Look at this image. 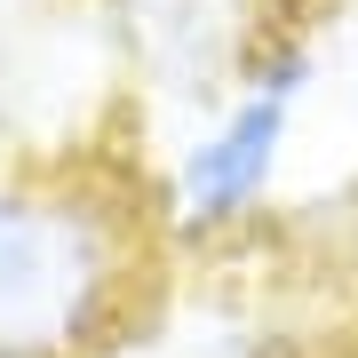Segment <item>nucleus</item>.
Segmentation results:
<instances>
[{
  "instance_id": "4",
  "label": "nucleus",
  "mask_w": 358,
  "mask_h": 358,
  "mask_svg": "<svg viewBox=\"0 0 358 358\" xmlns=\"http://www.w3.org/2000/svg\"><path fill=\"white\" fill-rule=\"evenodd\" d=\"M24 112H32V72L16 48V24L0 16V159H16V143H24Z\"/></svg>"
},
{
  "instance_id": "3",
  "label": "nucleus",
  "mask_w": 358,
  "mask_h": 358,
  "mask_svg": "<svg viewBox=\"0 0 358 358\" xmlns=\"http://www.w3.org/2000/svg\"><path fill=\"white\" fill-rule=\"evenodd\" d=\"M96 24L136 112L192 128L303 16L294 0H96Z\"/></svg>"
},
{
  "instance_id": "1",
  "label": "nucleus",
  "mask_w": 358,
  "mask_h": 358,
  "mask_svg": "<svg viewBox=\"0 0 358 358\" xmlns=\"http://www.w3.org/2000/svg\"><path fill=\"white\" fill-rule=\"evenodd\" d=\"M159 176L96 143L0 176V358H120L167 294Z\"/></svg>"
},
{
  "instance_id": "2",
  "label": "nucleus",
  "mask_w": 358,
  "mask_h": 358,
  "mask_svg": "<svg viewBox=\"0 0 358 358\" xmlns=\"http://www.w3.org/2000/svg\"><path fill=\"white\" fill-rule=\"evenodd\" d=\"M319 64H327L319 56V24H287L215 112L192 120V128H176V143L159 159V215H167L176 255L231 247V239H247L271 215L279 176L294 159L303 103L319 88Z\"/></svg>"
}]
</instances>
